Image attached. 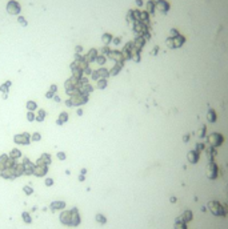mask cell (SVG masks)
I'll use <instances>...</instances> for the list:
<instances>
[{
  "mask_svg": "<svg viewBox=\"0 0 228 229\" xmlns=\"http://www.w3.org/2000/svg\"><path fill=\"white\" fill-rule=\"evenodd\" d=\"M60 222L63 225H68L71 226V211H63L60 213Z\"/></svg>",
  "mask_w": 228,
  "mask_h": 229,
  "instance_id": "cell-10",
  "label": "cell"
},
{
  "mask_svg": "<svg viewBox=\"0 0 228 229\" xmlns=\"http://www.w3.org/2000/svg\"><path fill=\"white\" fill-rule=\"evenodd\" d=\"M93 89H95V88L92 87V84H89V83L84 84V85H83V87L80 88L81 93H85V95H89V93H92V92H93Z\"/></svg>",
  "mask_w": 228,
  "mask_h": 229,
  "instance_id": "cell-19",
  "label": "cell"
},
{
  "mask_svg": "<svg viewBox=\"0 0 228 229\" xmlns=\"http://www.w3.org/2000/svg\"><path fill=\"white\" fill-rule=\"evenodd\" d=\"M7 97H8V93H3V95H1V99H3V100H5Z\"/></svg>",
  "mask_w": 228,
  "mask_h": 229,
  "instance_id": "cell-48",
  "label": "cell"
},
{
  "mask_svg": "<svg viewBox=\"0 0 228 229\" xmlns=\"http://www.w3.org/2000/svg\"><path fill=\"white\" fill-rule=\"evenodd\" d=\"M123 67H124V60L116 61V64L112 67V69H110V75H111V76H116V75H118V73L122 71Z\"/></svg>",
  "mask_w": 228,
  "mask_h": 229,
  "instance_id": "cell-12",
  "label": "cell"
},
{
  "mask_svg": "<svg viewBox=\"0 0 228 229\" xmlns=\"http://www.w3.org/2000/svg\"><path fill=\"white\" fill-rule=\"evenodd\" d=\"M15 175H16V177H19V176L24 175V167H23V164H22V163H18V164L15 165Z\"/></svg>",
  "mask_w": 228,
  "mask_h": 229,
  "instance_id": "cell-21",
  "label": "cell"
},
{
  "mask_svg": "<svg viewBox=\"0 0 228 229\" xmlns=\"http://www.w3.org/2000/svg\"><path fill=\"white\" fill-rule=\"evenodd\" d=\"M66 93L70 97H74V96H77V95H81V91H80V88L74 87V88H71V89H67Z\"/></svg>",
  "mask_w": 228,
  "mask_h": 229,
  "instance_id": "cell-20",
  "label": "cell"
},
{
  "mask_svg": "<svg viewBox=\"0 0 228 229\" xmlns=\"http://www.w3.org/2000/svg\"><path fill=\"white\" fill-rule=\"evenodd\" d=\"M45 116H47V112H45L44 109H39V111H37V115H36L35 121H37V123H43L44 119H45Z\"/></svg>",
  "mask_w": 228,
  "mask_h": 229,
  "instance_id": "cell-18",
  "label": "cell"
},
{
  "mask_svg": "<svg viewBox=\"0 0 228 229\" xmlns=\"http://www.w3.org/2000/svg\"><path fill=\"white\" fill-rule=\"evenodd\" d=\"M77 84H79V79L71 76L70 79H67V80L64 81V88H66V91H67V89H71V88H74V87H77Z\"/></svg>",
  "mask_w": 228,
  "mask_h": 229,
  "instance_id": "cell-11",
  "label": "cell"
},
{
  "mask_svg": "<svg viewBox=\"0 0 228 229\" xmlns=\"http://www.w3.org/2000/svg\"><path fill=\"white\" fill-rule=\"evenodd\" d=\"M22 164H23V167H24V175H27V176L33 175V169L36 167V164L32 163L28 157H23Z\"/></svg>",
  "mask_w": 228,
  "mask_h": 229,
  "instance_id": "cell-5",
  "label": "cell"
},
{
  "mask_svg": "<svg viewBox=\"0 0 228 229\" xmlns=\"http://www.w3.org/2000/svg\"><path fill=\"white\" fill-rule=\"evenodd\" d=\"M11 87H12V81L11 80H7L4 84H1V85H0V92H1V93H8V92H9V88H11Z\"/></svg>",
  "mask_w": 228,
  "mask_h": 229,
  "instance_id": "cell-17",
  "label": "cell"
},
{
  "mask_svg": "<svg viewBox=\"0 0 228 229\" xmlns=\"http://www.w3.org/2000/svg\"><path fill=\"white\" fill-rule=\"evenodd\" d=\"M8 156L11 157V159H14V160H18V159L22 157V151L18 148H14V149H11V152L8 153Z\"/></svg>",
  "mask_w": 228,
  "mask_h": 229,
  "instance_id": "cell-15",
  "label": "cell"
},
{
  "mask_svg": "<svg viewBox=\"0 0 228 229\" xmlns=\"http://www.w3.org/2000/svg\"><path fill=\"white\" fill-rule=\"evenodd\" d=\"M85 173H87V169H85V168H83V169L80 171V175H85Z\"/></svg>",
  "mask_w": 228,
  "mask_h": 229,
  "instance_id": "cell-47",
  "label": "cell"
},
{
  "mask_svg": "<svg viewBox=\"0 0 228 229\" xmlns=\"http://www.w3.org/2000/svg\"><path fill=\"white\" fill-rule=\"evenodd\" d=\"M18 22L20 23V24H22L23 27H27V26H28V23H27V20H26L24 18H23V16H19V18H18Z\"/></svg>",
  "mask_w": 228,
  "mask_h": 229,
  "instance_id": "cell-34",
  "label": "cell"
},
{
  "mask_svg": "<svg viewBox=\"0 0 228 229\" xmlns=\"http://www.w3.org/2000/svg\"><path fill=\"white\" fill-rule=\"evenodd\" d=\"M45 185H47V186H52V185H53V178H52V177H47V178H45Z\"/></svg>",
  "mask_w": 228,
  "mask_h": 229,
  "instance_id": "cell-35",
  "label": "cell"
},
{
  "mask_svg": "<svg viewBox=\"0 0 228 229\" xmlns=\"http://www.w3.org/2000/svg\"><path fill=\"white\" fill-rule=\"evenodd\" d=\"M52 163V157L49 153H43L39 159L36 160V165H49Z\"/></svg>",
  "mask_w": 228,
  "mask_h": 229,
  "instance_id": "cell-7",
  "label": "cell"
},
{
  "mask_svg": "<svg viewBox=\"0 0 228 229\" xmlns=\"http://www.w3.org/2000/svg\"><path fill=\"white\" fill-rule=\"evenodd\" d=\"M71 72H72V76L76 77V79H81V77L84 76V72H83L80 68H75V69H72Z\"/></svg>",
  "mask_w": 228,
  "mask_h": 229,
  "instance_id": "cell-23",
  "label": "cell"
},
{
  "mask_svg": "<svg viewBox=\"0 0 228 229\" xmlns=\"http://www.w3.org/2000/svg\"><path fill=\"white\" fill-rule=\"evenodd\" d=\"M84 180H85L84 175H80V176H79V181H81V182H83V181H84Z\"/></svg>",
  "mask_w": 228,
  "mask_h": 229,
  "instance_id": "cell-44",
  "label": "cell"
},
{
  "mask_svg": "<svg viewBox=\"0 0 228 229\" xmlns=\"http://www.w3.org/2000/svg\"><path fill=\"white\" fill-rule=\"evenodd\" d=\"M14 143L18 145H30L31 144V133L28 132H23L14 136Z\"/></svg>",
  "mask_w": 228,
  "mask_h": 229,
  "instance_id": "cell-1",
  "label": "cell"
},
{
  "mask_svg": "<svg viewBox=\"0 0 228 229\" xmlns=\"http://www.w3.org/2000/svg\"><path fill=\"white\" fill-rule=\"evenodd\" d=\"M26 107H27L28 111H31V112H35V111L37 109V104H36V101H33V100H28Z\"/></svg>",
  "mask_w": 228,
  "mask_h": 229,
  "instance_id": "cell-22",
  "label": "cell"
},
{
  "mask_svg": "<svg viewBox=\"0 0 228 229\" xmlns=\"http://www.w3.org/2000/svg\"><path fill=\"white\" fill-rule=\"evenodd\" d=\"M111 75H110V69L107 68H99L96 69V71H92V75H91V79L93 81H97L99 79H108Z\"/></svg>",
  "mask_w": 228,
  "mask_h": 229,
  "instance_id": "cell-2",
  "label": "cell"
},
{
  "mask_svg": "<svg viewBox=\"0 0 228 229\" xmlns=\"http://www.w3.org/2000/svg\"><path fill=\"white\" fill-rule=\"evenodd\" d=\"M106 61H107V56H104V55H97V57H96V60H95V63H97V64L101 67L106 64Z\"/></svg>",
  "mask_w": 228,
  "mask_h": 229,
  "instance_id": "cell-25",
  "label": "cell"
},
{
  "mask_svg": "<svg viewBox=\"0 0 228 229\" xmlns=\"http://www.w3.org/2000/svg\"><path fill=\"white\" fill-rule=\"evenodd\" d=\"M64 104H66V107H68V108L74 107V104H72V100H71V99H67L66 101H64Z\"/></svg>",
  "mask_w": 228,
  "mask_h": 229,
  "instance_id": "cell-38",
  "label": "cell"
},
{
  "mask_svg": "<svg viewBox=\"0 0 228 229\" xmlns=\"http://www.w3.org/2000/svg\"><path fill=\"white\" fill-rule=\"evenodd\" d=\"M0 177L7 178V180H15V178H16L15 167H12V168H4V171H3V173H1V176H0Z\"/></svg>",
  "mask_w": 228,
  "mask_h": 229,
  "instance_id": "cell-8",
  "label": "cell"
},
{
  "mask_svg": "<svg viewBox=\"0 0 228 229\" xmlns=\"http://www.w3.org/2000/svg\"><path fill=\"white\" fill-rule=\"evenodd\" d=\"M49 91L53 92V93H56V92H58V85H56V84H52L51 87H49Z\"/></svg>",
  "mask_w": 228,
  "mask_h": 229,
  "instance_id": "cell-39",
  "label": "cell"
},
{
  "mask_svg": "<svg viewBox=\"0 0 228 229\" xmlns=\"http://www.w3.org/2000/svg\"><path fill=\"white\" fill-rule=\"evenodd\" d=\"M56 125H59V127H62V125H64V124H63L62 121H60L59 119H58V120H56Z\"/></svg>",
  "mask_w": 228,
  "mask_h": 229,
  "instance_id": "cell-45",
  "label": "cell"
},
{
  "mask_svg": "<svg viewBox=\"0 0 228 229\" xmlns=\"http://www.w3.org/2000/svg\"><path fill=\"white\" fill-rule=\"evenodd\" d=\"M95 218H96V221L99 222V224H106V222H107V218L104 217L103 215H100V213H99V215H96Z\"/></svg>",
  "mask_w": 228,
  "mask_h": 229,
  "instance_id": "cell-30",
  "label": "cell"
},
{
  "mask_svg": "<svg viewBox=\"0 0 228 229\" xmlns=\"http://www.w3.org/2000/svg\"><path fill=\"white\" fill-rule=\"evenodd\" d=\"M112 39H114V37H112L111 33H104L103 36H101V41L104 43V45H108V44L112 41Z\"/></svg>",
  "mask_w": 228,
  "mask_h": 229,
  "instance_id": "cell-24",
  "label": "cell"
},
{
  "mask_svg": "<svg viewBox=\"0 0 228 229\" xmlns=\"http://www.w3.org/2000/svg\"><path fill=\"white\" fill-rule=\"evenodd\" d=\"M8 157H9V156H8V155H5V153H3V155H0V164L5 167V164H7Z\"/></svg>",
  "mask_w": 228,
  "mask_h": 229,
  "instance_id": "cell-31",
  "label": "cell"
},
{
  "mask_svg": "<svg viewBox=\"0 0 228 229\" xmlns=\"http://www.w3.org/2000/svg\"><path fill=\"white\" fill-rule=\"evenodd\" d=\"M96 57H97V51H96L95 48L89 49V52L85 55V59H87V61L88 63H95Z\"/></svg>",
  "mask_w": 228,
  "mask_h": 229,
  "instance_id": "cell-14",
  "label": "cell"
},
{
  "mask_svg": "<svg viewBox=\"0 0 228 229\" xmlns=\"http://www.w3.org/2000/svg\"><path fill=\"white\" fill-rule=\"evenodd\" d=\"M56 157H58L60 161H64L67 159V155L64 152H58V153H56Z\"/></svg>",
  "mask_w": 228,
  "mask_h": 229,
  "instance_id": "cell-33",
  "label": "cell"
},
{
  "mask_svg": "<svg viewBox=\"0 0 228 229\" xmlns=\"http://www.w3.org/2000/svg\"><path fill=\"white\" fill-rule=\"evenodd\" d=\"M40 140H41V135H40V132H33L32 135H31V141L37 143V141H40Z\"/></svg>",
  "mask_w": 228,
  "mask_h": 229,
  "instance_id": "cell-27",
  "label": "cell"
},
{
  "mask_svg": "<svg viewBox=\"0 0 228 229\" xmlns=\"http://www.w3.org/2000/svg\"><path fill=\"white\" fill-rule=\"evenodd\" d=\"M23 192L26 193L27 196H30V195H32L33 193V189H32V186H30V185H26L24 188H23Z\"/></svg>",
  "mask_w": 228,
  "mask_h": 229,
  "instance_id": "cell-32",
  "label": "cell"
},
{
  "mask_svg": "<svg viewBox=\"0 0 228 229\" xmlns=\"http://www.w3.org/2000/svg\"><path fill=\"white\" fill-rule=\"evenodd\" d=\"M70 68H71V71L72 69H75V68H77V60H75V61H72L70 64Z\"/></svg>",
  "mask_w": 228,
  "mask_h": 229,
  "instance_id": "cell-40",
  "label": "cell"
},
{
  "mask_svg": "<svg viewBox=\"0 0 228 229\" xmlns=\"http://www.w3.org/2000/svg\"><path fill=\"white\" fill-rule=\"evenodd\" d=\"M76 115H77V116H83V109H81V107H79V108H77Z\"/></svg>",
  "mask_w": 228,
  "mask_h": 229,
  "instance_id": "cell-43",
  "label": "cell"
},
{
  "mask_svg": "<svg viewBox=\"0 0 228 229\" xmlns=\"http://www.w3.org/2000/svg\"><path fill=\"white\" fill-rule=\"evenodd\" d=\"M5 8H7V12L9 15H19L22 12V7H20V4L16 0H9Z\"/></svg>",
  "mask_w": 228,
  "mask_h": 229,
  "instance_id": "cell-4",
  "label": "cell"
},
{
  "mask_svg": "<svg viewBox=\"0 0 228 229\" xmlns=\"http://www.w3.org/2000/svg\"><path fill=\"white\" fill-rule=\"evenodd\" d=\"M53 101H55V103H60V101H62V99H60L59 95H55V96H53Z\"/></svg>",
  "mask_w": 228,
  "mask_h": 229,
  "instance_id": "cell-42",
  "label": "cell"
},
{
  "mask_svg": "<svg viewBox=\"0 0 228 229\" xmlns=\"http://www.w3.org/2000/svg\"><path fill=\"white\" fill-rule=\"evenodd\" d=\"M35 119H36V115H35V112H31V111H28V112H27V120L30 121V123H32V121H35Z\"/></svg>",
  "mask_w": 228,
  "mask_h": 229,
  "instance_id": "cell-29",
  "label": "cell"
},
{
  "mask_svg": "<svg viewBox=\"0 0 228 229\" xmlns=\"http://www.w3.org/2000/svg\"><path fill=\"white\" fill-rule=\"evenodd\" d=\"M83 72H84V76H91V75H92V69L89 68V67H87Z\"/></svg>",
  "mask_w": 228,
  "mask_h": 229,
  "instance_id": "cell-36",
  "label": "cell"
},
{
  "mask_svg": "<svg viewBox=\"0 0 228 229\" xmlns=\"http://www.w3.org/2000/svg\"><path fill=\"white\" fill-rule=\"evenodd\" d=\"M4 165H1V164H0V176H1V173H3V171H4Z\"/></svg>",
  "mask_w": 228,
  "mask_h": 229,
  "instance_id": "cell-46",
  "label": "cell"
},
{
  "mask_svg": "<svg viewBox=\"0 0 228 229\" xmlns=\"http://www.w3.org/2000/svg\"><path fill=\"white\" fill-rule=\"evenodd\" d=\"M56 93H53V92L51 91H48L47 93H45V99H48V100H51V99H53V96H55Z\"/></svg>",
  "mask_w": 228,
  "mask_h": 229,
  "instance_id": "cell-37",
  "label": "cell"
},
{
  "mask_svg": "<svg viewBox=\"0 0 228 229\" xmlns=\"http://www.w3.org/2000/svg\"><path fill=\"white\" fill-rule=\"evenodd\" d=\"M107 85H108V79H99V80L96 81V88L100 89V91L106 89Z\"/></svg>",
  "mask_w": 228,
  "mask_h": 229,
  "instance_id": "cell-16",
  "label": "cell"
},
{
  "mask_svg": "<svg viewBox=\"0 0 228 229\" xmlns=\"http://www.w3.org/2000/svg\"><path fill=\"white\" fill-rule=\"evenodd\" d=\"M81 51H83V47H81V45H76V47H75V52H76V53L80 55Z\"/></svg>",
  "mask_w": 228,
  "mask_h": 229,
  "instance_id": "cell-41",
  "label": "cell"
},
{
  "mask_svg": "<svg viewBox=\"0 0 228 229\" xmlns=\"http://www.w3.org/2000/svg\"><path fill=\"white\" fill-rule=\"evenodd\" d=\"M22 217H23V220H24L26 224H31V222H32V217H31V215L28 213V212H23Z\"/></svg>",
  "mask_w": 228,
  "mask_h": 229,
  "instance_id": "cell-26",
  "label": "cell"
},
{
  "mask_svg": "<svg viewBox=\"0 0 228 229\" xmlns=\"http://www.w3.org/2000/svg\"><path fill=\"white\" fill-rule=\"evenodd\" d=\"M58 119H59V120L62 121L63 124H64V123H67V121L70 120V116H68V113H67V112H62L59 115V117H58Z\"/></svg>",
  "mask_w": 228,
  "mask_h": 229,
  "instance_id": "cell-28",
  "label": "cell"
},
{
  "mask_svg": "<svg viewBox=\"0 0 228 229\" xmlns=\"http://www.w3.org/2000/svg\"><path fill=\"white\" fill-rule=\"evenodd\" d=\"M49 208H51V211H53V212L62 211V209L66 208V203H64V201H53V203H51Z\"/></svg>",
  "mask_w": 228,
  "mask_h": 229,
  "instance_id": "cell-13",
  "label": "cell"
},
{
  "mask_svg": "<svg viewBox=\"0 0 228 229\" xmlns=\"http://www.w3.org/2000/svg\"><path fill=\"white\" fill-rule=\"evenodd\" d=\"M71 100H72V104H74V107H81L84 105V104H87L89 100V95H85V93H81V95H77V96H74V97H70Z\"/></svg>",
  "mask_w": 228,
  "mask_h": 229,
  "instance_id": "cell-3",
  "label": "cell"
},
{
  "mask_svg": "<svg viewBox=\"0 0 228 229\" xmlns=\"http://www.w3.org/2000/svg\"><path fill=\"white\" fill-rule=\"evenodd\" d=\"M80 224V215L77 208H72L71 209V226H77Z\"/></svg>",
  "mask_w": 228,
  "mask_h": 229,
  "instance_id": "cell-6",
  "label": "cell"
},
{
  "mask_svg": "<svg viewBox=\"0 0 228 229\" xmlns=\"http://www.w3.org/2000/svg\"><path fill=\"white\" fill-rule=\"evenodd\" d=\"M48 173V165H36L33 169V175L37 177H43Z\"/></svg>",
  "mask_w": 228,
  "mask_h": 229,
  "instance_id": "cell-9",
  "label": "cell"
}]
</instances>
